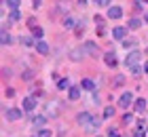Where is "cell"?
Wrapping results in <instances>:
<instances>
[{
  "label": "cell",
  "mask_w": 148,
  "mask_h": 137,
  "mask_svg": "<svg viewBox=\"0 0 148 137\" xmlns=\"http://www.w3.org/2000/svg\"><path fill=\"white\" fill-rule=\"evenodd\" d=\"M144 72H148V63H146V65H144Z\"/></svg>",
  "instance_id": "obj_34"
},
{
  "label": "cell",
  "mask_w": 148,
  "mask_h": 137,
  "mask_svg": "<svg viewBox=\"0 0 148 137\" xmlns=\"http://www.w3.org/2000/svg\"><path fill=\"white\" fill-rule=\"evenodd\" d=\"M76 120H78V125H80V127H87V125H89V122L93 120V116H91L89 112H80V114L76 116Z\"/></svg>",
  "instance_id": "obj_1"
},
{
  "label": "cell",
  "mask_w": 148,
  "mask_h": 137,
  "mask_svg": "<svg viewBox=\"0 0 148 137\" xmlns=\"http://www.w3.org/2000/svg\"><path fill=\"white\" fill-rule=\"evenodd\" d=\"M9 19H11L13 23H15L17 19H19V11H17V9H15V11H11V17H9Z\"/></svg>",
  "instance_id": "obj_23"
},
{
  "label": "cell",
  "mask_w": 148,
  "mask_h": 137,
  "mask_svg": "<svg viewBox=\"0 0 148 137\" xmlns=\"http://www.w3.org/2000/svg\"><path fill=\"white\" fill-rule=\"evenodd\" d=\"M125 34H127L125 27H114V30H112V36L116 38V40H123V38H125Z\"/></svg>",
  "instance_id": "obj_10"
},
{
  "label": "cell",
  "mask_w": 148,
  "mask_h": 137,
  "mask_svg": "<svg viewBox=\"0 0 148 137\" xmlns=\"http://www.w3.org/2000/svg\"><path fill=\"white\" fill-rule=\"evenodd\" d=\"M131 101H133V93H123V95H121V99H119V106L121 108H129Z\"/></svg>",
  "instance_id": "obj_2"
},
{
  "label": "cell",
  "mask_w": 148,
  "mask_h": 137,
  "mask_svg": "<svg viewBox=\"0 0 148 137\" xmlns=\"http://www.w3.org/2000/svg\"><path fill=\"white\" fill-rule=\"evenodd\" d=\"M36 51H38L40 55H47V53H49V44L42 42V40H38V42H36Z\"/></svg>",
  "instance_id": "obj_11"
},
{
  "label": "cell",
  "mask_w": 148,
  "mask_h": 137,
  "mask_svg": "<svg viewBox=\"0 0 148 137\" xmlns=\"http://www.w3.org/2000/svg\"><path fill=\"white\" fill-rule=\"evenodd\" d=\"M80 87H83L85 91H93V89H95V85H93V80H89V78H85L83 82H80Z\"/></svg>",
  "instance_id": "obj_13"
},
{
  "label": "cell",
  "mask_w": 148,
  "mask_h": 137,
  "mask_svg": "<svg viewBox=\"0 0 148 137\" xmlns=\"http://www.w3.org/2000/svg\"><path fill=\"white\" fill-rule=\"evenodd\" d=\"M146 2H148V0H146Z\"/></svg>",
  "instance_id": "obj_35"
},
{
  "label": "cell",
  "mask_w": 148,
  "mask_h": 137,
  "mask_svg": "<svg viewBox=\"0 0 148 137\" xmlns=\"http://www.w3.org/2000/svg\"><path fill=\"white\" fill-rule=\"evenodd\" d=\"M99 122H102L99 118H93V120H91V122H89V125H87L85 129H87V131H95V129L99 127Z\"/></svg>",
  "instance_id": "obj_14"
},
{
  "label": "cell",
  "mask_w": 148,
  "mask_h": 137,
  "mask_svg": "<svg viewBox=\"0 0 148 137\" xmlns=\"http://www.w3.org/2000/svg\"><path fill=\"white\" fill-rule=\"evenodd\" d=\"M138 59H140V51H131L129 55H127V65L129 67L138 65Z\"/></svg>",
  "instance_id": "obj_5"
},
{
  "label": "cell",
  "mask_w": 148,
  "mask_h": 137,
  "mask_svg": "<svg viewBox=\"0 0 148 137\" xmlns=\"http://www.w3.org/2000/svg\"><path fill=\"white\" fill-rule=\"evenodd\" d=\"M6 4H9V6H11L13 11H15L17 6H19V0H6Z\"/></svg>",
  "instance_id": "obj_24"
},
{
  "label": "cell",
  "mask_w": 148,
  "mask_h": 137,
  "mask_svg": "<svg viewBox=\"0 0 148 137\" xmlns=\"http://www.w3.org/2000/svg\"><path fill=\"white\" fill-rule=\"evenodd\" d=\"M78 53H80V51H72V53H70V57H72L74 61H78V59H80V55H78Z\"/></svg>",
  "instance_id": "obj_26"
},
{
  "label": "cell",
  "mask_w": 148,
  "mask_h": 137,
  "mask_svg": "<svg viewBox=\"0 0 148 137\" xmlns=\"http://www.w3.org/2000/svg\"><path fill=\"white\" fill-rule=\"evenodd\" d=\"M114 82H116V85H123V82H125V76H116V80H114Z\"/></svg>",
  "instance_id": "obj_30"
},
{
  "label": "cell",
  "mask_w": 148,
  "mask_h": 137,
  "mask_svg": "<svg viewBox=\"0 0 148 137\" xmlns=\"http://www.w3.org/2000/svg\"><path fill=\"white\" fill-rule=\"evenodd\" d=\"M45 122H47L45 116H36V118H34V127H42Z\"/></svg>",
  "instance_id": "obj_18"
},
{
  "label": "cell",
  "mask_w": 148,
  "mask_h": 137,
  "mask_svg": "<svg viewBox=\"0 0 148 137\" xmlns=\"http://www.w3.org/2000/svg\"><path fill=\"white\" fill-rule=\"evenodd\" d=\"M32 34H34V38H38V40H40V38H42V36H45V32H42V27H34V32H32Z\"/></svg>",
  "instance_id": "obj_19"
},
{
  "label": "cell",
  "mask_w": 148,
  "mask_h": 137,
  "mask_svg": "<svg viewBox=\"0 0 148 137\" xmlns=\"http://www.w3.org/2000/svg\"><path fill=\"white\" fill-rule=\"evenodd\" d=\"M59 89H62V91L70 89V80H68V78H66V80H59Z\"/></svg>",
  "instance_id": "obj_20"
},
{
  "label": "cell",
  "mask_w": 148,
  "mask_h": 137,
  "mask_svg": "<svg viewBox=\"0 0 148 137\" xmlns=\"http://www.w3.org/2000/svg\"><path fill=\"white\" fill-rule=\"evenodd\" d=\"M78 4H87V0H78Z\"/></svg>",
  "instance_id": "obj_32"
},
{
  "label": "cell",
  "mask_w": 148,
  "mask_h": 137,
  "mask_svg": "<svg viewBox=\"0 0 148 137\" xmlns=\"http://www.w3.org/2000/svg\"><path fill=\"white\" fill-rule=\"evenodd\" d=\"M136 110H138V112H144V110H146V101L144 99H136Z\"/></svg>",
  "instance_id": "obj_16"
},
{
  "label": "cell",
  "mask_w": 148,
  "mask_h": 137,
  "mask_svg": "<svg viewBox=\"0 0 148 137\" xmlns=\"http://www.w3.org/2000/svg\"><path fill=\"white\" fill-rule=\"evenodd\" d=\"M68 95H70L72 101H76V99L80 97V89H78V87H70V93H68Z\"/></svg>",
  "instance_id": "obj_12"
},
{
  "label": "cell",
  "mask_w": 148,
  "mask_h": 137,
  "mask_svg": "<svg viewBox=\"0 0 148 137\" xmlns=\"http://www.w3.org/2000/svg\"><path fill=\"white\" fill-rule=\"evenodd\" d=\"M104 61H106L110 67H116V63H119V59H116V55H114V53H106V55H104Z\"/></svg>",
  "instance_id": "obj_8"
},
{
  "label": "cell",
  "mask_w": 148,
  "mask_h": 137,
  "mask_svg": "<svg viewBox=\"0 0 148 137\" xmlns=\"http://www.w3.org/2000/svg\"><path fill=\"white\" fill-rule=\"evenodd\" d=\"M144 21H146V23H148V13H146V17H144Z\"/></svg>",
  "instance_id": "obj_33"
},
{
  "label": "cell",
  "mask_w": 148,
  "mask_h": 137,
  "mask_svg": "<svg viewBox=\"0 0 148 137\" xmlns=\"http://www.w3.org/2000/svg\"><path fill=\"white\" fill-rule=\"evenodd\" d=\"M127 25H129L131 30H138V27L142 25V21H140V19H136V17H133V19H129V23H127Z\"/></svg>",
  "instance_id": "obj_15"
},
{
  "label": "cell",
  "mask_w": 148,
  "mask_h": 137,
  "mask_svg": "<svg viewBox=\"0 0 148 137\" xmlns=\"http://www.w3.org/2000/svg\"><path fill=\"white\" fill-rule=\"evenodd\" d=\"M21 76H23V80H30V78H34V70H25V72L21 74Z\"/></svg>",
  "instance_id": "obj_21"
},
{
  "label": "cell",
  "mask_w": 148,
  "mask_h": 137,
  "mask_svg": "<svg viewBox=\"0 0 148 137\" xmlns=\"http://www.w3.org/2000/svg\"><path fill=\"white\" fill-rule=\"evenodd\" d=\"M34 108H36V97H25V101H23V110L32 112Z\"/></svg>",
  "instance_id": "obj_9"
},
{
  "label": "cell",
  "mask_w": 148,
  "mask_h": 137,
  "mask_svg": "<svg viewBox=\"0 0 148 137\" xmlns=\"http://www.w3.org/2000/svg\"><path fill=\"white\" fill-rule=\"evenodd\" d=\"M74 25H76L74 17H66V19H64V27H74Z\"/></svg>",
  "instance_id": "obj_17"
},
{
  "label": "cell",
  "mask_w": 148,
  "mask_h": 137,
  "mask_svg": "<svg viewBox=\"0 0 148 137\" xmlns=\"http://www.w3.org/2000/svg\"><path fill=\"white\" fill-rule=\"evenodd\" d=\"M19 118H21V110H17V108L6 110V120H19Z\"/></svg>",
  "instance_id": "obj_6"
},
{
  "label": "cell",
  "mask_w": 148,
  "mask_h": 137,
  "mask_svg": "<svg viewBox=\"0 0 148 137\" xmlns=\"http://www.w3.org/2000/svg\"><path fill=\"white\" fill-rule=\"evenodd\" d=\"M83 51L85 53H89V55H97V44L95 42H91V40H87V42H83Z\"/></svg>",
  "instance_id": "obj_3"
},
{
  "label": "cell",
  "mask_w": 148,
  "mask_h": 137,
  "mask_svg": "<svg viewBox=\"0 0 148 137\" xmlns=\"http://www.w3.org/2000/svg\"><path fill=\"white\" fill-rule=\"evenodd\" d=\"M108 137H121V135H119L116 129H110V131H108Z\"/></svg>",
  "instance_id": "obj_27"
},
{
  "label": "cell",
  "mask_w": 148,
  "mask_h": 137,
  "mask_svg": "<svg viewBox=\"0 0 148 137\" xmlns=\"http://www.w3.org/2000/svg\"><path fill=\"white\" fill-rule=\"evenodd\" d=\"M38 137H51V131H40Z\"/></svg>",
  "instance_id": "obj_29"
},
{
  "label": "cell",
  "mask_w": 148,
  "mask_h": 137,
  "mask_svg": "<svg viewBox=\"0 0 148 137\" xmlns=\"http://www.w3.org/2000/svg\"><path fill=\"white\" fill-rule=\"evenodd\" d=\"M108 17H110V19L123 17V9H121V6H110V9H108Z\"/></svg>",
  "instance_id": "obj_7"
},
{
  "label": "cell",
  "mask_w": 148,
  "mask_h": 137,
  "mask_svg": "<svg viewBox=\"0 0 148 137\" xmlns=\"http://www.w3.org/2000/svg\"><path fill=\"white\" fill-rule=\"evenodd\" d=\"M42 4V0H34V6H40Z\"/></svg>",
  "instance_id": "obj_31"
},
{
  "label": "cell",
  "mask_w": 148,
  "mask_h": 137,
  "mask_svg": "<svg viewBox=\"0 0 148 137\" xmlns=\"http://www.w3.org/2000/svg\"><path fill=\"white\" fill-rule=\"evenodd\" d=\"M11 42H13V38L6 32H2V44H11Z\"/></svg>",
  "instance_id": "obj_22"
},
{
  "label": "cell",
  "mask_w": 148,
  "mask_h": 137,
  "mask_svg": "<svg viewBox=\"0 0 148 137\" xmlns=\"http://www.w3.org/2000/svg\"><path fill=\"white\" fill-rule=\"evenodd\" d=\"M131 120H133V118H131V114H125V116H123V122H125V125H129Z\"/></svg>",
  "instance_id": "obj_28"
},
{
  "label": "cell",
  "mask_w": 148,
  "mask_h": 137,
  "mask_svg": "<svg viewBox=\"0 0 148 137\" xmlns=\"http://www.w3.org/2000/svg\"><path fill=\"white\" fill-rule=\"evenodd\" d=\"M47 114H49L51 118L59 116V101H53V104H49V106H47Z\"/></svg>",
  "instance_id": "obj_4"
},
{
  "label": "cell",
  "mask_w": 148,
  "mask_h": 137,
  "mask_svg": "<svg viewBox=\"0 0 148 137\" xmlns=\"http://www.w3.org/2000/svg\"><path fill=\"white\" fill-rule=\"evenodd\" d=\"M112 114H114V108H106V112H104V116H106V118H110Z\"/></svg>",
  "instance_id": "obj_25"
}]
</instances>
